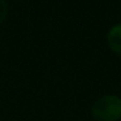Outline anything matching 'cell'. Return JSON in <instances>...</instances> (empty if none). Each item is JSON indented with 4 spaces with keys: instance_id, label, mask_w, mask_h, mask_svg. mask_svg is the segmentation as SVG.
I'll return each instance as SVG.
<instances>
[{
    "instance_id": "6da1fadb",
    "label": "cell",
    "mask_w": 121,
    "mask_h": 121,
    "mask_svg": "<svg viewBox=\"0 0 121 121\" xmlns=\"http://www.w3.org/2000/svg\"><path fill=\"white\" fill-rule=\"evenodd\" d=\"M91 116L96 121H118L121 118V98L104 95L91 107Z\"/></svg>"
},
{
    "instance_id": "7a4b0ae2",
    "label": "cell",
    "mask_w": 121,
    "mask_h": 121,
    "mask_svg": "<svg viewBox=\"0 0 121 121\" xmlns=\"http://www.w3.org/2000/svg\"><path fill=\"white\" fill-rule=\"evenodd\" d=\"M107 43L116 55L121 56V24H117L109 29L107 34Z\"/></svg>"
},
{
    "instance_id": "3957f363",
    "label": "cell",
    "mask_w": 121,
    "mask_h": 121,
    "mask_svg": "<svg viewBox=\"0 0 121 121\" xmlns=\"http://www.w3.org/2000/svg\"><path fill=\"white\" fill-rule=\"evenodd\" d=\"M8 14V4L5 0H0V25L4 22Z\"/></svg>"
}]
</instances>
